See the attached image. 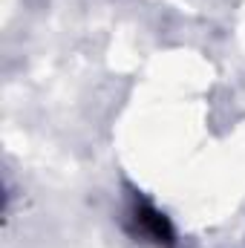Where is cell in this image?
I'll return each mask as SVG.
<instances>
[{
  "instance_id": "cell-1",
  "label": "cell",
  "mask_w": 245,
  "mask_h": 248,
  "mask_svg": "<svg viewBox=\"0 0 245 248\" xmlns=\"http://www.w3.org/2000/svg\"><path fill=\"white\" fill-rule=\"evenodd\" d=\"M133 219H136L138 231H141L147 240H153L156 246L173 248V243H176L173 225H170V219H168V217H165L159 208H153L150 202H141V205H136V211H133Z\"/></svg>"
}]
</instances>
